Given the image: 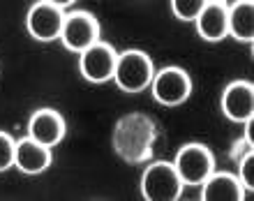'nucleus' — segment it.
I'll return each instance as SVG.
<instances>
[{
  "mask_svg": "<svg viewBox=\"0 0 254 201\" xmlns=\"http://www.w3.org/2000/svg\"><path fill=\"white\" fill-rule=\"evenodd\" d=\"M196 33L206 42H222L229 37V2L227 0H208L206 7L194 19Z\"/></svg>",
  "mask_w": 254,
  "mask_h": 201,
  "instance_id": "obj_11",
  "label": "nucleus"
},
{
  "mask_svg": "<svg viewBox=\"0 0 254 201\" xmlns=\"http://www.w3.org/2000/svg\"><path fill=\"white\" fill-rule=\"evenodd\" d=\"M174 167L181 176L183 185L199 188L201 183L215 171V157L210 153V148L203 146V143H185L176 153Z\"/></svg>",
  "mask_w": 254,
  "mask_h": 201,
  "instance_id": "obj_5",
  "label": "nucleus"
},
{
  "mask_svg": "<svg viewBox=\"0 0 254 201\" xmlns=\"http://www.w3.org/2000/svg\"><path fill=\"white\" fill-rule=\"evenodd\" d=\"M183 188L174 162H153L141 174V197L148 201H176L183 197Z\"/></svg>",
  "mask_w": 254,
  "mask_h": 201,
  "instance_id": "obj_3",
  "label": "nucleus"
},
{
  "mask_svg": "<svg viewBox=\"0 0 254 201\" xmlns=\"http://www.w3.org/2000/svg\"><path fill=\"white\" fill-rule=\"evenodd\" d=\"M51 148L42 146L35 139L26 136V139L16 141V150H14V167L19 169L21 174L26 176H37L44 174L49 167H51Z\"/></svg>",
  "mask_w": 254,
  "mask_h": 201,
  "instance_id": "obj_12",
  "label": "nucleus"
},
{
  "mask_svg": "<svg viewBox=\"0 0 254 201\" xmlns=\"http://www.w3.org/2000/svg\"><path fill=\"white\" fill-rule=\"evenodd\" d=\"M67 125L56 109H37L28 118V136L47 148H56L65 139Z\"/></svg>",
  "mask_w": 254,
  "mask_h": 201,
  "instance_id": "obj_10",
  "label": "nucleus"
},
{
  "mask_svg": "<svg viewBox=\"0 0 254 201\" xmlns=\"http://www.w3.org/2000/svg\"><path fill=\"white\" fill-rule=\"evenodd\" d=\"M100 21L95 19V14L86 9H74L65 14V23L61 30L63 47L72 54H81L88 47H93L95 42H100Z\"/></svg>",
  "mask_w": 254,
  "mask_h": 201,
  "instance_id": "obj_6",
  "label": "nucleus"
},
{
  "mask_svg": "<svg viewBox=\"0 0 254 201\" xmlns=\"http://www.w3.org/2000/svg\"><path fill=\"white\" fill-rule=\"evenodd\" d=\"M44 2H51V5L61 7V9H67V7H72L76 0H44Z\"/></svg>",
  "mask_w": 254,
  "mask_h": 201,
  "instance_id": "obj_18",
  "label": "nucleus"
},
{
  "mask_svg": "<svg viewBox=\"0 0 254 201\" xmlns=\"http://www.w3.org/2000/svg\"><path fill=\"white\" fill-rule=\"evenodd\" d=\"M14 150H16V141L7 132H0V174L14 167Z\"/></svg>",
  "mask_w": 254,
  "mask_h": 201,
  "instance_id": "obj_17",
  "label": "nucleus"
},
{
  "mask_svg": "<svg viewBox=\"0 0 254 201\" xmlns=\"http://www.w3.org/2000/svg\"><path fill=\"white\" fill-rule=\"evenodd\" d=\"M65 23V9L37 0L26 14V28L30 37L37 42H54L61 40V30Z\"/></svg>",
  "mask_w": 254,
  "mask_h": 201,
  "instance_id": "obj_8",
  "label": "nucleus"
},
{
  "mask_svg": "<svg viewBox=\"0 0 254 201\" xmlns=\"http://www.w3.org/2000/svg\"><path fill=\"white\" fill-rule=\"evenodd\" d=\"M116 61H118V51L100 40L79 54V72L90 83H107L114 79Z\"/></svg>",
  "mask_w": 254,
  "mask_h": 201,
  "instance_id": "obj_7",
  "label": "nucleus"
},
{
  "mask_svg": "<svg viewBox=\"0 0 254 201\" xmlns=\"http://www.w3.org/2000/svg\"><path fill=\"white\" fill-rule=\"evenodd\" d=\"M155 76V65L150 56L141 49H127L118 54L114 72V83L121 88L123 93H143L150 88V81Z\"/></svg>",
  "mask_w": 254,
  "mask_h": 201,
  "instance_id": "obj_2",
  "label": "nucleus"
},
{
  "mask_svg": "<svg viewBox=\"0 0 254 201\" xmlns=\"http://www.w3.org/2000/svg\"><path fill=\"white\" fill-rule=\"evenodd\" d=\"M150 93L162 107H181L192 95V79L183 67H162L150 81Z\"/></svg>",
  "mask_w": 254,
  "mask_h": 201,
  "instance_id": "obj_4",
  "label": "nucleus"
},
{
  "mask_svg": "<svg viewBox=\"0 0 254 201\" xmlns=\"http://www.w3.org/2000/svg\"><path fill=\"white\" fill-rule=\"evenodd\" d=\"M222 114L231 123L243 125L254 116V86L250 81H231L222 93Z\"/></svg>",
  "mask_w": 254,
  "mask_h": 201,
  "instance_id": "obj_9",
  "label": "nucleus"
},
{
  "mask_svg": "<svg viewBox=\"0 0 254 201\" xmlns=\"http://www.w3.org/2000/svg\"><path fill=\"white\" fill-rule=\"evenodd\" d=\"M236 176L241 178L243 188L248 190V195H250L254 188V153H252V148L245 150V155L238 160V174Z\"/></svg>",
  "mask_w": 254,
  "mask_h": 201,
  "instance_id": "obj_16",
  "label": "nucleus"
},
{
  "mask_svg": "<svg viewBox=\"0 0 254 201\" xmlns=\"http://www.w3.org/2000/svg\"><path fill=\"white\" fill-rule=\"evenodd\" d=\"M229 35L238 42L252 44L254 37V2L252 0H236L229 5Z\"/></svg>",
  "mask_w": 254,
  "mask_h": 201,
  "instance_id": "obj_14",
  "label": "nucleus"
},
{
  "mask_svg": "<svg viewBox=\"0 0 254 201\" xmlns=\"http://www.w3.org/2000/svg\"><path fill=\"white\" fill-rule=\"evenodd\" d=\"M208 0H171V12L181 21H194Z\"/></svg>",
  "mask_w": 254,
  "mask_h": 201,
  "instance_id": "obj_15",
  "label": "nucleus"
},
{
  "mask_svg": "<svg viewBox=\"0 0 254 201\" xmlns=\"http://www.w3.org/2000/svg\"><path fill=\"white\" fill-rule=\"evenodd\" d=\"M199 188L201 199L206 201H241L248 197V190L243 188L241 178L229 171H213Z\"/></svg>",
  "mask_w": 254,
  "mask_h": 201,
  "instance_id": "obj_13",
  "label": "nucleus"
},
{
  "mask_svg": "<svg viewBox=\"0 0 254 201\" xmlns=\"http://www.w3.org/2000/svg\"><path fill=\"white\" fill-rule=\"evenodd\" d=\"M155 136H157V130H155L153 118H148L146 114H127L116 123L111 143L121 160L141 164L153 157Z\"/></svg>",
  "mask_w": 254,
  "mask_h": 201,
  "instance_id": "obj_1",
  "label": "nucleus"
}]
</instances>
